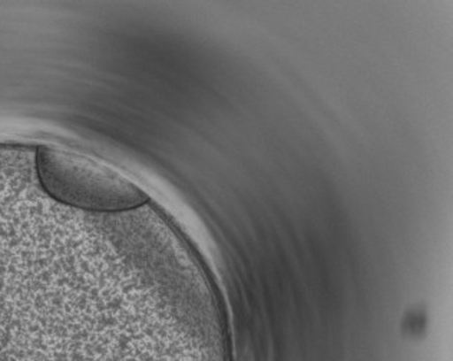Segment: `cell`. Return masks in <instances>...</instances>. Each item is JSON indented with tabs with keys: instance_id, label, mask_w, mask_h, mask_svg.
Returning a JSON list of instances; mask_svg holds the SVG:
<instances>
[{
	"instance_id": "6da1fadb",
	"label": "cell",
	"mask_w": 453,
	"mask_h": 361,
	"mask_svg": "<svg viewBox=\"0 0 453 361\" xmlns=\"http://www.w3.org/2000/svg\"><path fill=\"white\" fill-rule=\"evenodd\" d=\"M35 168L52 198L76 210L115 214L147 203L148 196L119 171L62 148H35Z\"/></svg>"
},
{
	"instance_id": "7a4b0ae2",
	"label": "cell",
	"mask_w": 453,
	"mask_h": 361,
	"mask_svg": "<svg viewBox=\"0 0 453 361\" xmlns=\"http://www.w3.org/2000/svg\"><path fill=\"white\" fill-rule=\"evenodd\" d=\"M80 330L53 310L0 297V361H65Z\"/></svg>"
}]
</instances>
